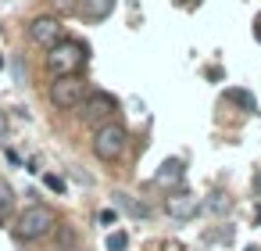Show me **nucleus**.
Instances as JSON below:
<instances>
[{"mask_svg": "<svg viewBox=\"0 0 261 251\" xmlns=\"http://www.w3.org/2000/svg\"><path fill=\"white\" fill-rule=\"evenodd\" d=\"M54 226H58V215H54V208H47V204H29V208H22L18 219H15L18 240H43L47 233H54Z\"/></svg>", "mask_w": 261, "mask_h": 251, "instance_id": "f257e3e1", "label": "nucleus"}, {"mask_svg": "<svg viewBox=\"0 0 261 251\" xmlns=\"http://www.w3.org/2000/svg\"><path fill=\"white\" fill-rule=\"evenodd\" d=\"M86 65V47L75 43V40H61L58 47L47 51V72L54 79L61 76H79V69Z\"/></svg>", "mask_w": 261, "mask_h": 251, "instance_id": "f03ea898", "label": "nucleus"}, {"mask_svg": "<svg viewBox=\"0 0 261 251\" xmlns=\"http://www.w3.org/2000/svg\"><path fill=\"white\" fill-rule=\"evenodd\" d=\"M125 147H129V129H125L122 122H104V126H97V133H93V154H97L100 162H118V158L125 154Z\"/></svg>", "mask_w": 261, "mask_h": 251, "instance_id": "7ed1b4c3", "label": "nucleus"}, {"mask_svg": "<svg viewBox=\"0 0 261 251\" xmlns=\"http://www.w3.org/2000/svg\"><path fill=\"white\" fill-rule=\"evenodd\" d=\"M86 79L83 76H61V79H54L50 83V90H47V97H50V104L58 108V111H75L83 101H86Z\"/></svg>", "mask_w": 261, "mask_h": 251, "instance_id": "20e7f679", "label": "nucleus"}, {"mask_svg": "<svg viewBox=\"0 0 261 251\" xmlns=\"http://www.w3.org/2000/svg\"><path fill=\"white\" fill-rule=\"evenodd\" d=\"M118 111V101L111 97V94H104V90H97V94H86V101L79 104V115H83V122H97V126H104V122H111V115Z\"/></svg>", "mask_w": 261, "mask_h": 251, "instance_id": "39448f33", "label": "nucleus"}, {"mask_svg": "<svg viewBox=\"0 0 261 251\" xmlns=\"http://www.w3.org/2000/svg\"><path fill=\"white\" fill-rule=\"evenodd\" d=\"M29 40L50 51V47H58V43L65 40V26H61L54 15H40V18L29 22Z\"/></svg>", "mask_w": 261, "mask_h": 251, "instance_id": "423d86ee", "label": "nucleus"}, {"mask_svg": "<svg viewBox=\"0 0 261 251\" xmlns=\"http://www.w3.org/2000/svg\"><path fill=\"white\" fill-rule=\"evenodd\" d=\"M165 212L182 222V219H193V215L200 212V201H197L190 190H175L172 197H165Z\"/></svg>", "mask_w": 261, "mask_h": 251, "instance_id": "0eeeda50", "label": "nucleus"}, {"mask_svg": "<svg viewBox=\"0 0 261 251\" xmlns=\"http://www.w3.org/2000/svg\"><path fill=\"white\" fill-rule=\"evenodd\" d=\"M179 179H182V162H179V158H165L161 169H158V176H154V183H158V187H172V183H179Z\"/></svg>", "mask_w": 261, "mask_h": 251, "instance_id": "6e6552de", "label": "nucleus"}, {"mask_svg": "<svg viewBox=\"0 0 261 251\" xmlns=\"http://www.w3.org/2000/svg\"><path fill=\"white\" fill-rule=\"evenodd\" d=\"M111 8H115V0H83V4H79V15L90 18V22H100V18L111 15Z\"/></svg>", "mask_w": 261, "mask_h": 251, "instance_id": "1a4fd4ad", "label": "nucleus"}, {"mask_svg": "<svg viewBox=\"0 0 261 251\" xmlns=\"http://www.w3.org/2000/svg\"><path fill=\"white\" fill-rule=\"evenodd\" d=\"M115 204H118L125 215H133V219H147V215H150V208H147L143 201H136L133 194H115Z\"/></svg>", "mask_w": 261, "mask_h": 251, "instance_id": "9d476101", "label": "nucleus"}, {"mask_svg": "<svg viewBox=\"0 0 261 251\" xmlns=\"http://www.w3.org/2000/svg\"><path fill=\"white\" fill-rule=\"evenodd\" d=\"M229 101H236V104H247L250 111H257V104H254V97H250L247 90H229Z\"/></svg>", "mask_w": 261, "mask_h": 251, "instance_id": "9b49d317", "label": "nucleus"}, {"mask_svg": "<svg viewBox=\"0 0 261 251\" xmlns=\"http://www.w3.org/2000/svg\"><path fill=\"white\" fill-rule=\"evenodd\" d=\"M11 204H15V194H11V187L4 179H0V212H8Z\"/></svg>", "mask_w": 261, "mask_h": 251, "instance_id": "f8f14e48", "label": "nucleus"}, {"mask_svg": "<svg viewBox=\"0 0 261 251\" xmlns=\"http://www.w3.org/2000/svg\"><path fill=\"white\" fill-rule=\"evenodd\" d=\"M125 244H129V237L118 230V233H111L108 237V251H125Z\"/></svg>", "mask_w": 261, "mask_h": 251, "instance_id": "ddd939ff", "label": "nucleus"}, {"mask_svg": "<svg viewBox=\"0 0 261 251\" xmlns=\"http://www.w3.org/2000/svg\"><path fill=\"white\" fill-rule=\"evenodd\" d=\"M211 197H215V201H207V204H211V208H215V212H225V208H229V204H232V201H229V197H225V194H222V190H215V194H211Z\"/></svg>", "mask_w": 261, "mask_h": 251, "instance_id": "4468645a", "label": "nucleus"}, {"mask_svg": "<svg viewBox=\"0 0 261 251\" xmlns=\"http://www.w3.org/2000/svg\"><path fill=\"white\" fill-rule=\"evenodd\" d=\"M43 183H47L50 190H58V194H65V179H58V176H43Z\"/></svg>", "mask_w": 261, "mask_h": 251, "instance_id": "2eb2a0df", "label": "nucleus"}, {"mask_svg": "<svg viewBox=\"0 0 261 251\" xmlns=\"http://www.w3.org/2000/svg\"><path fill=\"white\" fill-rule=\"evenodd\" d=\"M100 222L111 226V222H115V208H104V212H100Z\"/></svg>", "mask_w": 261, "mask_h": 251, "instance_id": "dca6fc26", "label": "nucleus"}, {"mask_svg": "<svg viewBox=\"0 0 261 251\" xmlns=\"http://www.w3.org/2000/svg\"><path fill=\"white\" fill-rule=\"evenodd\" d=\"M8 136V119H4V111H0V140Z\"/></svg>", "mask_w": 261, "mask_h": 251, "instance_id": "f3484780", "label": "nucleus"}, {"mask_svg": "<svg viewBox=\"0 0 261 251\" xmlns=\"http://www.w3.org/2000/svg\"><path fill=\"white\" fill-rule=\"evenodd\" d=\"M254 40H257V43H261V18H257V22H254Z\"/></svg>", "mask_w": 261, "mask_h": 251, "instance_id": "a211bd4d", "label": "nucleus"}, {"mask_svg": "<svg viewBox=\"0 0 261 251\" xmlns=\"http://www.w3.org/2000/svg\"><path fill=\"white\" fill-rule=\"evenodd\" d=\"M254 190H257V197H261V172L254 176Z\"/></svg>", "mask_w": 261, "mask_h": 251, "instance_id": "6ab92c4d", "label": "nucleus"}, {"mask_svg": "<svg viewBox=\"0 0 261 251\" xmlns=\"http://www.w3.org/2000/svg\"><path fill=\"white\" fill-rule=\"evenodd\" d=\"M257 226H261V208H257Z\"/></svg>", "mask_w": 261, "mask_h": 251, "instance_id": "aec40b11", "label": "nucleus"}, {"mask_svg": "<svg viewBox=\"0 0 261 251\" xmlns=\"http://www.w3.org/2000/svg\"><path fill=\"white\" fill-rule=\"evenodd\" d=\"M0 69H4V54H0Z\"/></svg>", "mask_w": 261, "mask_h": 251, "instance_id": "412c9836", "label": "nucleus"}, {"mask_svg": "<svg viewBox=\"0 0 261 251\" xmlns=\"http://www.w3.org/2000/svg\"><path fill=\"white\" fill-rule=\"evenodd\" d=\"M247 251H257V247H247Z\"/></svg>", "mask_w": 261, "mask_h": 251, "instance_id": "4be33fe9", "label": "nucleus"}, {"mask_svg": "<svg viewBox=\"0 0 261 251\" xmlns=\"http://www.w3.org/2000/svg\"><path fill=\"white\" fill-rule=\"evenodd\" d=\"M65 251H75V247H65Z\"/></svg>", "mask_w": 261, "mask_h": 251, "instance_id": "5701e85b", "label": "nucleus"}]
</instances>
